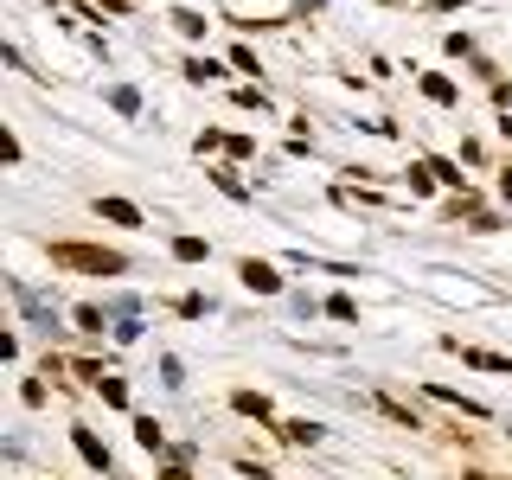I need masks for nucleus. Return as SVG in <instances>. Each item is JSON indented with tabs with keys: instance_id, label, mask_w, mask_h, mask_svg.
<instances>
[{
	"instance_id": "9d476101",
	"label": "nucleus",
	"mask_w": 512,
	"mask_h": 480,
	"mask_svg": "<svg viewBox=\"0 0 512 480\" xmlns=\"http://www.w3.org/2000/svg\"><path fill=\"white\" fill-rule=\"evenodd\" d=\"M282 436H288V442H314L320 429H314V423H282Z\"/></svg>"
},
{
	"instance_id": "0eeeda50",
	"label": "nucleus",
	"mask_w": 512,
	"mask_h": 480,
	"mask_svg": "<svg viewBox=\"0 0 512 480\" xmlns=\"http://www.w3.org/2000/svg\"><path fill=\"white\" fill-rule=\"evenodd\" d=\"M135 442L141 448H160V423H154V416H141V423H135Z\"/></svg>"
},
{
	"instance_id": "423d86ee",
	"label": "nucleus",
	"mask_w": 512,
	"mask_h": 480,
	"mask_svg": "<svg viewBox=\"0 0 512 480\" xmlns=\"http://www.w3.org/2000/svg\"><path fill=\"white\" fill-rule=\"evenodd\" d=\"M173 256H180V263H199V256H205V237H180Z\"/></svg>"
},
{
	"instance_id": "f257e3e1",
	"label": "nucleus",
	"mask_w": 512,
	"mask_h": 480,
	"mask_svg": "<svg viewBox=\"0 0 512 480\" xmlns=\"http://www.w3.org/2000/svg\"><path fill=\"white\" fill-rule=\"evenodd\" d=\"M52 263L71 269V276H122L128 256L122 250H103V244H52Z\"/></svg>"
},
{
	"instance_id": "39448f33",
	"label": "nucleus",
	"mask_w": 512,
	"mask_h": 480,
	"mask_svg": "<svg viewBox=\"0 0 512 480\" xmlns=\"http://www.w3.org/2000/svg\"><path fill=\"white\" fill-rule=\"evenodd\" d=\"M231 404H237V410H244V416H269V397H263V391H237V397H231Z\"/></svg>"
},
{
	"instance_id": "f8f14e48",
	"label": "nucleus",
	"mask_w": 512,
	"mask_h": 480,
	"mask_svg": "<svg viewBox=\"0 0 512 480\" xmlns=\"http://www.w3.org/2000/svg\"><path fill=\"white\" fill-rule=\"evenodd\" d=\"M468 480H500V474H468Z\"/></svg>"
},
{
	"instance_id": "20e7f679",
	"label": "nucleus",
	"mask_w": 512,
	"mask_h": 480,
	"mask_svg": "<svg viewBox=\"0 0 512 480\" xmlns=\"http://www.w3.org/2000/svg\"><path fill=\"white\" fill-rule=\"evenodd\" d=\"M96 212H103L109 224H128V231H135V224H141V212H135V205H128V199H96Z\"/></svg>"
},
{
	"instance_id": "7ed1b4c3",
	"label": "nucleus",
	"mask_w": 512,
	"mask_h": 480,
	"mask_svg": "<svg viewBox=\"0 0 512 480\" xmlns=\"http://www.w3.org/2000/svg\"><path fill=\"white\" fill-rule=\"evenodd\" d=\"M71 442H77V455H84V461H90V468H109V448H103V442H96V436H90V429H71Z\"/></svg>"
},
{
	"instance_id": "9b49d317",
	"label": "nucleus",
	"mask_w": 512,
	"mask_h": 480,
	"mask_svg": "<svg viewBox=\"0 0 512 480\" xmlns=\"http://www.w3.org/2000/svg\"><path fill=\"white\" fill-rule=\"evenodd\" d=\"M167 480H192V474H186V468H167Z\"/></svg>"
},
{
	"instance_id": "1a4fd4ad",
	"label": "nucleus",
	"mask_w": 512,
	"mask_h": 480,
	"mask_svg": "<svg viewBox=\"0 0 512 480\" xmlns=\"http://www.w3.org/2000/svg\"><path fill=\"white\" fill-rule=\"evenodd\" d=\"M423 90L436 96V103H455V84H448V77H423Z\"/></svg>"
},
{
	"instance_id": "6e6552de",
	"label": "nucleus",
	"mask_w": 512,
	"mask_h": 480,
	"mask_svg": "<svg viewBox=\"0 0 512 480\" xmlns=\"http://www.w3.org/2000/svg\"><path fill=\"white\" fill-rule=\"evenodd\" d=\"M96 391H103V404H128V384H122V378H103Z\"/></svg>"
},
{
	"instance_id": "f03ea898",
	"label": "nucleus",
	"mask_w": 512,
	"mask_h": 480,
	"mask_svg": "<svg viewBox=\"0 0 512 480\" xmlns=\"http://www.w3.org/2000/svg\"><path fill=\"white\" fill-rule=\"evenodd\" d=\"M244 282L256 288V295H276V288H282V276H276V269H269V263H256V256L244 263Z\"/></svg>"
}]
</instances>
